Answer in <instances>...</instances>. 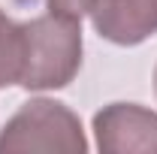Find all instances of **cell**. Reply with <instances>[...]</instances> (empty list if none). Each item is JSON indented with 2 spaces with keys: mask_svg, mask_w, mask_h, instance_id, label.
Segmentation results:
<instances>
[{
  "mask_svg": "<svg viewBox=\"0 0 157 154\" xmlns=\"http://www.w3.org/2000/svg\"><path fill=\"white\" fill-rule=\"evenodd\" d=\"M82 70V21L58 12L24 21V91L67 88Z\"/></svg>",
  "mask_w": 157,
  "mask_h": 154,
  "instance_id": "6da1fadb",
  "label": "cell"
},
{
  "mask_svg": "<svg viewBox=\"0 0 157 154\" xmlns=\"http://www.w3.org/2000/svg\"><path fill=\"white\" fill-rule=\"evenodd\" d=\"M24 151L85 154L88 139L78 115L60 100H48V97L27 100L0 130V154Z\"/></svg>",
  "mask_w": 157,
  "mask_h": 154,
  "instance_id": "7a4b0ae2",
  "label": "cell"
},
{
  "mask_svg": "<svg viewBox=\"0 0 157 154\" xmlns=\"http://www.w3.org/2000/svg\"><path fill=\"white\" fill-rule=\"evenodd\" d=\"M94 136L106 154H157V112L139 103H109L94 115Z\"/></svg>",
  "mask_w": 157,
  "mask_h": 154,
  "instance_id": "3957f363",
  "label": "cell"
},
{
  "mask_svg": "<svg viewBox=\"0 0 157 154\" xmlns=\"http://www.w3.org/2000/svg\"><path fill=\"white\" fill-rule=\"evenodd\" d=\"M91 24L115 45H139L157 33V12L151 0H94Z\"/></svg>",
  "mask_w": 157,
  "mask_h": 154,
  "instance_id": "277c9868",
  "label": "cell"
},
{
  "mask_svg": "<svg viewBox=\"0 0 157 154\" xmlns=\"http://www.w3.org/2000/svg\"><path fill=\"white\" fill-rule=\"evenodd\" d=\"M24 70V24L0 9V88L18 85Z\"/></svg>",
  "mask_w": 157,
  "mask_h": 154,
  "instance_id": "5b68a950",
  "label": "cell"
},
{
  "mask_svg": "<svg viewBox=\"0 0 157 154\" xmlns=\"http://www.w3.org/2000/svg\"><path fill=\"white\" fill-rule=\"evenodd\" d=\"M91 3L94 0H45L48 12H58V15H67V18H78V21H82V15H88Z\"/></svg>",
  "mask_w": 157,
  "mask_h": 154,
  "instance_id": "8992f818",
  "label": "cell"
},
{
  "mask_svg": "<svg viewBox=\"0 0 157 154\" xmlns=\"http://www.w3.org/2000/svg\"><path fill=\"white\" fill-rule=\"evenodd\" d=\"M154 94H157V67H154Z\"/></svg>",
  "mask_w": 157,
  "mask_h": 154,
  "instance_id": "52a82bcc",
  "label": "cell"
},
{
  "mask_svg": "<svg viewBox=\"0 0 157 154\" xmlns=\"http://www.w3.org/2000/svg\"><path fill=\"white\" fill-rule=\"evenodd\" d=\"M151 3H154V12H157V0H151Z\"/></svg>",
  "mask_w": 157,
  "mask_h": 154,
  "instance_id": "ba28073f",
  "label": "cell"
}]
</instances>
